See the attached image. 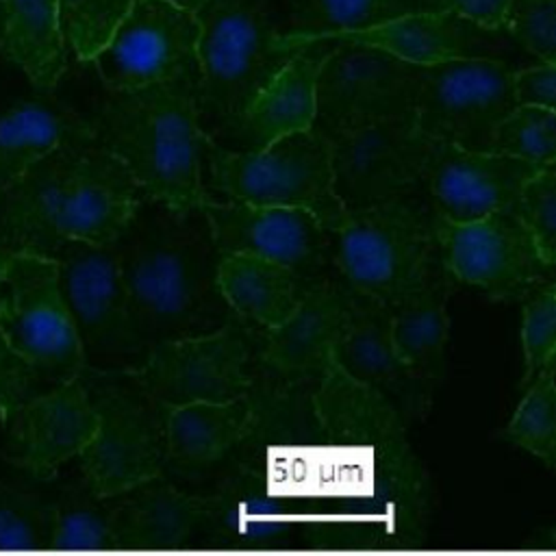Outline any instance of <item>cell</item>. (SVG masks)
I'll return each mask as SVG.
<instances>
[{"label":"cell","instance_id":"obj_28","mask_svg":"<svg viewBox=\"0 0 556 556\" xmlns=\"http://www.w3.org/2000/svg\"><path fill=\"white\" fill-rule=\"evenodd\" d=\"M208 495L178 489L159 473L113 497L111 539L122 549H163L198 539Z\"/></svg>","mask_w":556,"mask_h":556},{"label":"cell","instance_id":"obj_2","mask_svg":"<svg viewBox=\"0 0 556 556\" xmlns=\"http://www.w3.org/2000/svg\"><path fill=\"white\" fill-rule=\"evenodd\" d=\"M113 250L143 352L217 330L235 317L217 282L224 254L202 206H174L141 193Z\"/></svg>","mask_w":556,"mask_h":556},{"label":"cell","instance_id":"obj_17","mask_svg":"<svg viewBox=\"0 0 556 556\" xmlns=\"http://www.w3.org/2000/svg\"><path fill=\"white\" fill-rule=\"evenodd\" d=\"M198 22L169 0H135L109 41L91 56L106 91L198 76Z\"/></svg>","mask_w":556,"mask_h":556},{"label":"cell","instance_id":"obj_14","mask_svg":"<svg viewBox=\"0 0 556 556\" xmlns=\"http://www.w3.org/2000/svg\"><path fill=\"white\" fill-rule=\"evenodd\" d=\"M419 65L380 48L332 41L315 83V122L321 135L413 111Z\"/></svg>","mask_w":556,"mask_h":556},{"label":"cell","instance_id":"obj_21","mask_svg":"<svg viewBox=\"0 0 556 556\" xmlns=\"http://www.w3.org/2000/svg\"><path fill=\"white\" fill-rule=\"evenodd\" d=\"M332 361L354 380L374 389L406 426L424 419L430 391L397 354L391 339V306L348 287V319L332 348Z\"/></svg>","mask_w":556,"mask_h":556},{"label":"cell","instance_id":"obj_1","mask_svg":"<svg viewBox=\"0 0 556 556\" xmlns=\"http://www.w3.org/2000/svg\"><path fill=\"white\" fill-rule=\"evenodd\" d=\"M324 447L302 541L319 549H400L424 539L430 486L400 413L330 356L315 393Z\"/></svg>","mask_w":556,"mask_h":556},{"label":"cell","instance_id":"obj_26","mask_svg":"<svg viewBox=\"0 0 556 556\" xmlns=\"http://www.w3.org/2000/svg\"><path fill=\"white\" fill-rule=\"evenodd\" d=\"M456 287L432 245L417 280L391 306V339L413 374L434 391L445 371V345L450 337L447 300Z\"/></svg>","mask_w":556,"mask_h":556},{"label":"cell","instance_id":"obj_33","mask_svg":"<svg viewBox=\"0 0 556 556\" xmlns=\"http://www.w3.org/2000/svg\"><path fill=\"white\" fill-rule=\"evenodd\" d=\"M113 497H100L85 478L63 484L54 497L56 549H111Z\"/></svg>","mask_w":556,"mask_h":556},{"label":"cell","instance_id":"obj_3","mask_svg":"<svg viewBox=\"0 0 556 556\" xmlns=\"http://www.w3.org/2000/svg\"><path fill=\"white\" fill-rule=\"evenodd\" d=\"M141 198L126 165L102 146H61L0 198L4 241L48 256L63 239L113 243Z\"/></svg>","mask_w":556,"mask_h":556},{"label":"cell","instance_id":"obj_19","mask_svg":"<svg viewBox=\"0 0 556 556\" xmlns=\"http://www.w3.org/2000/svg\"><path fill=\"white\" fill-rule=\"evenodd\" d=\"M206 495L208 508L198 539L208 545L269 549L302 541V500L252 469L228 465Z\"/></svg>","mask_w":556,"mask_h":556},{"label":"cell","instance_id":"obj_30","mask_svg":"<svg viewBox=\"0 0 556 556\" xmlns=\"http://www.w3.org/2000/svg\"><path fill=\"white\" fill-rule=\"evenodd\" d=\"M217 282L230 311L261 332L282 324L311 285L287 265L250 254H224Z\"/></svg>","mask_w":556,"mask_h":556},{"label":"cell","instance_id":"obj_41","mask_svg":"<svg viewBox=\"0 0 556 556\" xmlns=\"http://www.w3.org/2000/svg\"><path fill=\"white\" fill-rule=\"evenodd\" d=\"M39 389L30 365L7 343L0 332V421L7 426L13 410Z\"/></svg>","mask_w":556,"mask_h":556},{"label":"cell","instance_id":"obj_15","mask_svg":"<svg viewBox=\"0 0 556 556\" xmlns=\"http://www.w3.org/2000/svg\"><path fill=\"white\" fill-rule=\"evenodd\" d=\"M326 139L334 193L348 213L413 195L421 185L430 137L419 130L413 111L352 126Z\"/></svg>","mask_w":556,"mask_h":556},{"label":"cell","instance_id":"obj_18","mask_svg":"<svg viewBox=\"0 0 556 556\" xmlns=\"http://www.w3.org/2000/svg\"><path fill=\"white\" fill-rule=\"evenodd\" d=\"M222 254H250L287 265L306 282L330 276V237L321 222L291 206H256L213 195L204 206Z\"/></svg>","mask_w":556,"mask_h":556},{"label":"cell","instance_id":"obj_10","mask_svg":"<svg viewBox=\"0 0 556 556\" xmlns=\"http://www.w3.org/2000/svg\"><path fill=\"white\" fill-rule=\"evenodd\" d=\"M48 256L56 263L59 289L85 354V369L128 371L137 367L146 352L128 319L113 243L63 239Z\"/></svg>","mask_w":556,"mask_h":556},{"label":"cell","instance_id":"obj_36","mask_svg":"<svg viewBox=\"0 0 556 556\" xmlns=\"http://www.w3.org/2000/svg\"><path fill=\"white\" fill-rule=\"evenodd\" d=\"M54 500L0 482V549L52 547Z\"/></svg>","mask_w":556,"mask_h":556},{"label":"cell","instance_id":"obj_7","mask_svg":"<svg viewBox=\"0 0 556 556\" xmlns=\"http://www.w3.org/2000/svg\"><path fill=\"white\" fill-rule=\"evenodd\" d=\"M330 265L354 291L393 306L417 280L432 245V213L415 195L350 211L328 232Z\"/></svg>","mask_w":556,"mask_h":556},{"label":"cell","instance_id":"obj_13","mask_svg":"<svg viewBox=\"0 0 556 556\" xmlns=\"http://www.w3.org/2000/svg\"><path fill=\"white\" fill-rule=\"evenodd\" d=\"M513 67L493 56L419 65L415 122L426 137L486 152L495 126L517 106Z\"/></svg>","mask_w":556,"mask_h":556},{"label":"cell","instance_id":"obj_40","mask_svg":"<svg viewBox=\"0 0 556 556\" xmlns=\"http://www.w3.org/2000/svg\"><path fill=\"white\" fill-rule=\"evenodd\" d=\"M502 30L539 61H556V0H510Z\"/></svg>","mask_w":556,"mask_h":556},{"label":"cell","instance_id":"obj_43","mask_svg":"<svg viewBox=\"0 0 556 556\" xmlns=\"http://www.w3.org/2000/svg\"><path fill=\"white\" fill-rule=\"evenodd\" d=\"M510 0H426L424 11H450L486 30H502Z\"/></svg>","mask_w":556,"mask_h":556},{"label":"cell","instance_id":"obj_16","mask_svg":"<svg viewBox=\"0 0 556 556\" xmlns=\"http://www.w3.org/2000/svg\"><path fill=\"white\" fill-rule=\"evenodd\" d=\"M432 237L454 280L480 287L497 302L521 300L534 282L554 276L513 208L465 224L432 215Z\"/></svg>","mask_w":556,"mask_h":556},{"label":"cell","instance_id":"obj_39","mask_svg":"<svg viewBox=\"0 0 556 556\" xmlns=\"http://www.w3.org/2000/svg\"><path fill=\"white\" fill-rule=\"evenodd\" d=\"M513 213L530 232L541 258L556 261V163L536 169L521 187Z\"/></svg>","mask_w":556,"mask_h":556},{"label":"cell","instance_id":"obj_25","mask_svg":"<svg viewBox=\"0 0 556 556\" xmlns=\"http://www.w3.org/2000/svg\"><path fill=\"white\" fill-rule=\"evenodd\" d=\"M324 39L374 46L415 65L473 56L497 59L504 48L502 30H486L450 11H415L365 30Z\"/></svg>","mask_w":556,"mask_h":556},{"label":"cell","instance_id":"obj_44","mask_svg":"<svg viewBox=\"0 0 556 556\" xmlns=\"http://www.w3.org/2000/svg\"><path fill=\"white\" fill-rule=\"evenodd\" d=\"M15 254V248H11L9 243H0V306H2V291H4V276H7V267L11 263Z\"/></svg>","mask_w":556,"mask_h":556},{"label":"cell","instance_id":"obj_8","mask_svg":"<svg viewBox=\"0 0 556 556\" xmlns=\"http://www.w3.org/2000/svg\"><path fill=\"white\" fill-rule=\"evenodd\" d=\"M80 380L98 415L96 434L78 454L89 486L115 497L163 473L165 408L126 371L85 369Z\"/></svg>","mask_w":556,"mask_h":556},{"label":"cell","instance_id":"obj_31","mask_svg":"<svg viewBox=\"0 0 556 556\" xmlns=\"http://www.w3.org/2000/svg\"><path fill=\"white\" fill-rule=\"evenodd\" d=\"M0 54L35 91H54L67 67L56 0H0Z\"/></svg>","mask_w":556,"mask_h":556},{"label":"cell","instance_id":"obj_35","mask_svg":"<svg viewBox=\"0 0 556 556\" xmlns=\"http://www.w3.org/2000/svg\"><path fill=\"white\" fill-rule=\"evenodd\" d=\"M489 152L515 156L539 167L556 163L554 109L517 104L493 130Z\"/></svg>","mask_w":556,"mask_h":556},{"label":"cell","instance_id":"obj_23","mask_svg":"<svg viewBox=\"0 0 556 556\" xmlns=\"http://www.w3.org/2000/svg\"><path fill=\"white\" fill-rule=\"evenodd\" d=\"M330 48L328 39L298 46L243 113L206 132L211 141L232 152H256L285 135L313 128L317 72Z\"/></svg>","mask_w":556,"mask_h":556},{"label":"cell","instance_id":"obj_42","mask_svg":"<svg viewBox=\"0 0 556 556\" xmlns=\"http://www.w3.org/2000/svg\"><path fill=\"white\" fill-rule=\"evenodd\" d=\"M513 91L517 104L556 106V63L539 61L536 65L513 72Z\"/></svg>","mask_w":556,"mask_h":556},{"label":"cell","instance_id":"obj_32","mask_svg":"<svg viewBox=\"0 0 556 556\" xmlns=\"http://www.w3.org/2000/svg\"><path fill=\"white\" fill-rule=\"evenodd\" d=\"M426 0H293L282 41L298 48L311 39L356 33L406 13L424 11Z\"/></svg>","mask_w":556,"mask_h":556},{"label":"cell","instance_id":"obj_4","mask_svg":"<svg viewBox=\"0 0 556 556\" xmlns=\"http://www.w3.org/2000/svg\"><path fill=\"white\" fill-rule=\"evenodd\" d=\"M198 76L109 91L100 102L93 141L115 154L143 195L174 206H204L208 135L195 106Z\"/></svg>","mask_w":556,"mask_h":556},{"label":"cell","instance_id":"obj_29","mask_svg":"<svg viewBox=\"0 0 556 556\" xmlns=\"http://www.w3.org/2000/svg\"><path fill=\"white\" fill-rule=\"evenodd\" d=\"M93 143V124L52 91H37L0 115V198L46 154Z\"/></svg>","mask_w":556,"mask_h":556},{"label":"cell","instance_id":"obj_27","mask_svg":"<svg viewBox=\"0 0 556 556\" xmlns=\"http://www.w3.org/2000/svg\"><path fill=\"white\" fill-rule=\"evenodd\" d=\"M250 417L248 397L189 402L165 408L163 473L204 480L222 473L239 445Z\"/></svg>","mask_w":556,"mask_h":556},{"label":"cell","instance_id":"obj_20","mask_svg":"<svg viewBox=\"0 0 556 556\" xmlns=\"http://www.w3.org/2000/svg\"><path fill=\"white\" fill-rule=\"evenodd\" d=\"M536 169L541 167L515 156L465 150L430 137L421 187L432 215L465 224L513 208L521 187Z\"/></svg>","mask_w":556,"mask_h":556},{"label":"cell","instance_id":"obj_45","mask_svg":"<svg viewBox=\"0 0 556 556\" xmlns=\"http://www.w3.org/2000/svg\"><path fill=\"white\" fill-rule=\"evenodd\" d=\"M169 2H174V4H178V7H182V9H187V11H195L204 0H169Z\"/></svg>","mask_w":556,"mask_h":556},{"label":"cell","instance_id":"obj_11","mask_svg":"<svg viewBox=\"0 0 556 556\" xmlns=\"http://www.w3.org/2000/svg\"><path fill=\"white\" fill-rule=\"evenodd\" d=\"M261 330L237 315L217 330L154 343L126 374L163 408L248 393Z\"/></svg>","mask_w":556,"mask_h":556},{"label":"cell","instance_id":"obj_12","mask_svg":"<svg viewBox=\"0 0 556 556\" xmlns=\"http://www.w3.org/2000/svg\"><path fill=\"white\" fill-rule=\"evenodd\" d=\"M0 332L30 365L39 387L50 389L85 371V354L50 256L15 250L4 276Z\"/></svg>","mask_w":556,"mask_h":556},{"label":"cell","instance_id":"obj_22","mask_svg":"<svg viewBox=\"0 0 556 556\" xmlns=\"http://www.w3.org/2000/svg\"><path fill=\"white\" fill-rule=\"evenodd\" d=\"M2 458L39 480L76 458L98 428V415L80 378L30 395L9 417Z\"/></svg>","mask_w":556,"mask_h":556},{"label":"cell","instance_id":"obj_34","mask_svg":"<svg viewBox=\"0 0 556 556\" xmlns=\"http://www.w3.org/2000/svg\"><path fill=\"white\" fill-rule=\"evenodd\" d=\"M547 365L530 384L506 428V439L541 458L549 469L556 465V374Z\"/></svg>","mask_w":556,"mask_h":556},{"label":"cell","instance_id":"obj_37","mask_svg":"<svg viewBox=\"0 0 556 556\" xmlns=\"http://www.w3.org/2000/svg\"><path fill=\"white\" fill-rule=\"evenodd\" d=\"M521 348L526 371L521 389L547 365L556 363V285L552 278L534 282L521 295Z\"/></svg>","mask_w":556,"mask_h":556},{"label":"cell","instance_id":"obj_6","mask_svg":"<svg viewBox=\"0 0 556 556\" xmlns=\"http://www.w3.org/2000/svg\"><path fill=\"white\" fill-rule=\"evenodd\" d=\"M211 193L256 206H291L313 213L330 232L348 211L334 193L330 143L317 128L285 135L256 152L206 143Z\"/></svg>","mask_w":556,"mask_h":556},{"label":"cell","instance_id":"obj_9","mask_svg":"<svg viewBox=\"0 0 556 556\" xmlns=\"http://www.w3.org/2000/svg\"><path fill=\"white\" fill-rule=\"evenodd\" d=\"M317 382L285 380L254 361L245 393L250 417L228 465L252 469L306 502L324 447Z\"/></svg>","mask_w":556,"mask_h":556},{"label":"cell","instance_id":"obj_5","mask_svg":"<svg viewBox=\"0 0 556 556\" xmlns=\"http://www.w3.org/2000/svg\"><path fill=\"white\" fill-rule=\"evenodd\" d=\"M198 22L195 106L204 132L235 119L298 48L282 41L269 0H204Z\"/></svg>","mask_w":556,"mask_h":556},{"label":"cell","instance_id":"obj_24","mask_svg":"<svg viewBox=\"0 0 556 556\" xmlns=\"http://www.w3.org/2000/svg\"><path fill=\"white\" fill-rule=\"evenodd\" d=\"M348 319V285L326 276L311 282L295 311L263 330L254 361L285 380L317 382Z\"/></svg>","mask_w":556,"mask_h":556},{"label":"cell","instance_id":"obj_38","mask_svg":"<svg viewBox=\"0 0 556 556\" xmlns=\"http://www.w3.org/2000/svg\"><path fill=\"white\" fill-rule=\"evenodd\" d=\"M132 2L135 0H56L65 46L72 48L78 61H91Z\"/></svg>","mask_w":556,"mask_h":556}]
</instances>
